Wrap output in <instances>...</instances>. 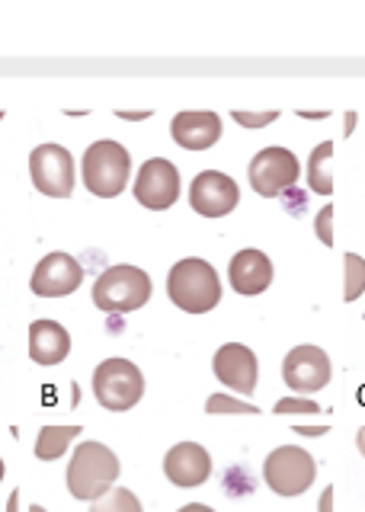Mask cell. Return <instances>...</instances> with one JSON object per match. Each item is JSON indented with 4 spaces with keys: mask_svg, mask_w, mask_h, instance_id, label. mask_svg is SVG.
I'll list each match as a JSON object with an SVG mask.
<instances>
[{
    "mask_svg": "<svg viewBox=\"0 0 365 512\" xmlns=\"http://www.w3.org/2000/svg\"><path fill=\"white\" fill-rule=\"evenodd\" d=\"M0 119H4V112H0Z\"/></svg>",
    "mask_w": 365,
    "mask_h": 512,
    "instance_id": "obj_34",
    "label": "cell"
},
{
    "mask_svg": "<svg viewBox=\"0 0 365 512\" xmlns=\"http://www.w3.org/2000/svg\"><path fill=\"white\" fill-rule=\"evenodd\" d=\"M151 116V112H119V119H132V122H138V119H148Z\"/></svg>",
    "mask_w": 365,
    "mask_h": 512,
    "instance_id": "obj_28",
    "label": "cell"
},
{
    "mask_svg": "<svg viewBox=\"0 0 365 512\" xmlns=\"http://www.w3.org/2000/svg\"><path fill=\"white\" fill-rule=\"evenodd\" d=\"M119 471L122 468L113 448H106L103 442H81L68 464V490L74 500L97 503L100 496L113 490Z\"/></svg>",
    "mask_w": 365,
    "mask_h": 512,
    "instance_id": "obj_1",
    "label": "cell"
},
{
    "mask_svg": "<svg viewBox=\"0 0 365 512\" xmlns=\"http://www.w3.org/2000/svg\"><path fill=\"white\" fill-rule=\"evenodd\" d=\"M77 436H81V426H42L39 439H36V458L39 461L61 458Z\"/></svg>",
    "mask_w": 365,
    "mask_h": 512,
    "instance_id": "obj_18",
    "label": "cell"
},
{
    "mask_svg": "<svg viewBox=\"0 0 365 512\" xmlns=\"http://www.w3.org/2000/svg\"><path fill=\"white\" fill-rule=\"evenodd\" d=\"M93 394H97L100 407L125 413L145 397V375L129 359H106L93 372Z\"/></svg>",
    "mask_w": 365,
    "mask_h": 512,
    "instance_id": "obj_5",
    "label": "cell"
},
{
    "mask_svg": "<svg viewBox=\"0 0 365 512\" xmlns=\"http://www.w3.org/2000/svg\"><path fill=\"white\" fill-rule=\"evenodd\" d=\"M333 141H321L308 157V189L317 196H330L333 192V173H330Z\"/></svg>",
    "mask_w": 365,
    "mask_h": 512,
    "instance_id": "obj_19",
    "label": "cell"
},
{
    "mask_svg": "<svg viewBox=\"0 0 365 512\" xmlns=\"http://www.w3.org/2000/svg\"><path fill=\"white\" fill-rule=\"evenodd\" d=\"M298 157L289 148H263L260 154H253L247 167V180L253 192L263 199H276L285 189H292L298 180Z\"/></svg>",
    "mask_w": 365,
    "mask_h": 512,
    "instance_id": "obj_7",
    "label": "cell"
},
{
    "mask_svg": "<svg viewBox=\"0 0 365 512\" xmlns=\"http://www.w3.org/2000/svg\"><path fill=\"white\" fill-rule=\"evenodd\" d=\"M135 199L151 212H164L180 199V173L164 157H151L135 176Z\"/></svg>",
    "mask_w": 365,
    "mask_h": 512,
    "instance_id": "obj_9",
    "label": "cell"
},
{
    "mask_svg": "<svg viewBox=\"0 0 365 512\" xmlns=\"http://www.w3.org/2000/svg\"><path fill=\"white\" fill-rule=\"evenodd\" d=\"M298 432H301V436H324L327 426H317V429H305V426H301Z\"/></svg>",
    "mask_w": 365,
    "mask_h": 512,
    "instance_id": "obj_29",
    "label": "cell"
},
{
    "mask_svg": "<svg viewBox=\"0 0 365 512\" xmlns=\"http://www.w3.org/2000/svg\"><path fill=\"white\" fill-rule=\"evenodd\" d=\"M29 512H45L42 506H29Z\"/></svg>",
    "mask_w": 365,
    "mask_h": 512,
    "instance_id": "obj_33",
    "label": "cell"
},
{
    "mask_svg": "<svg viewBox=\"0 0 365 512\" xmlns=\"http://www.w3.org/2000/svg\"><path fill=\"white\" fill-rule=\"evenodd\" d=\"M90 512H145V509H141V500L132 490L113 487L106 496H100V500L90 506Z\"/></svg>",
    "mask_w": 365,
    "mask_h": 512,
    "instance_id": "obj_20",
    "label": "cell"
},
{
    "mask_svg": "<svg viewBox=\"0 0 365 512\" xmlns=\"http://www.w3.org/2000/svg\"><path fill=\"white\" fill-rule=\"evenodd\" d=\"M4 474H7V464H4V458H0V480H4Z\"/></svg>",
    "mask_w": 365,
    "mask_h": 512,
    "instance_id": "obj_32",
    "label": "cell"
},
{
    "mask_svg": "<svg viewBox=\"0 0 365 512\" xmlns=\"http://www.w3.org/2000/svg\"><path fill=\"white\" fill-rule=\"evenodd\" d=\"M84 186L100 199H116L132 176V154L119 141H97L84 154Z\"/></svg>",
    "mask_w": 365,
    "mask_h": 512,
    "instance_id": "obj_4",
    "label": "cell"
},
{
    "mask_svg": "<svg viewBox=\"0 0 365 512\" xmlns=\"http://www.w3.org/2000/svg\"><path fill=\"white\" fill-rule=\"evenodd\" d=\"M29 173L42 196L68 199L74 192V157L61 144H39L29 154Z\"/></svg>",
    "mask_w": 365,
    "mask_h": 512,
    "instance_id": "obj_8",
    "label": "cell"
},
{
    "mask_svg": "<svg viewBox=\"0 0 365 512\" xmlns=\"http://www.w3.org/2000/svg\"><path fill=\"white\" fill-rule=\"evenodd\" d=\"M151 298V276L145 269L119 263L100 272V279L93 282V304L103 314H129L145 308Z\"/></svg>",
    "mask_w": 365,
    "mask_h": 512,
    "instance_id": "obj_3",
    "label": "cell"
},
{
    "mask_svg": "<svg viewBox=\"0 0 365 512\" xmlns=\"http://www.w3.org/2000/svg\"><path fill=\"white\" fill-rule=\"evenodd\" d=\"M215 378L221 384H228L231 391L237 394H253L257 391V381H260V365H257V356L241 346V343H228L215 352Z\"/></svg>",
    "mask_w": 365,
    "mask_h": 512,
    "instance_id": "obj_13",
    "label": "cell"
},
{
    "mask_svg": "<svg viewBox=\"0 0 365 512\" xmlns=\"http://www.w3.org/2000/svg\"><path fill=\"white\" fill-rule=\"evenodd\" d=\"M170 135L186 151H209L221 138V119L218 112H180L173 116Z\"/></svg>",
    "mask_w": 365,
    "mask_h": 512,
    "instance_id": "obj_16",
    "label": "cell"
},
{
    "mask_svg": "<svg viewBox=\"0 0 365 512\" xmlns=\"http://www.w3.org/2000/svg\"><path fill=\"white\" fill-rule=\"evenodd\" d=\"M321 512H333V487L321 493Z\"/></svg>",
    "mask_w": 365,
    "mask_h": 512,
    "instance_id": "obj_26",
    "label": "cell"
},
{
    "mask_svg": "<svg viewBox=\"0 0 365 512\" xmlns=\"http://www.w3.org/2000/svg\"><path fill=\"white\" fill-rule=\"evenodd\" d=\"M321 407L314 404L311 397H282L279 404H276V413H317Z\"/></svg>",
    "mask_w": 365,
    "mask_h": 512,
    "instance_id": "obj_24",
    "label": "cell"
},
{
    "mask_svg": "<svg viewBox=\"0 0 365 512\" xmlns=\"http://www.w3.org/2000/svg\"><path fill=\"white\" fill-rule=\"evenodd\" d=\"M177 512H215L212 506H205V503H189V506H183V509H177Z\"/></svg>",
    "mask_w": 365,
    "mask_h": 512,
    "instance_id": "obj_27",
    "label": "cell"
},
{
    "mask_svg": "<svg viewBox=\"0 0 365 512\" xmlns=\"http://www.w3.org/2000/svg\"><path fill=\"white\" fill-rule=\"evenodd\" d=\"M167 295L170 301L183 308L186 314H205L218 308L221 301V282L212 263L205 260H180L167 276Z\"/></svg>",
    "mask_w": 365,
    "mask_h": 512,
    "instance_id": "obj_2",
    "label": "cell"
},
{
    "mask_svg": "<svg viewBox=\"0 0 365 512\" xmlns=\"http://www.w3.org/2000/svg\"><path fill=\"white\" fill-rule=\"evenodd\" d=\"M317 477V461L311 452L298 445H282L276 452H269L263 461V480L266 487L279 496H301Z\"/></svg>",
    "mask_w": 365,
    "mask_h": 512,
    "instance_id": "obj_6",
    "label": "cell"
},
{
    "mask_svg": "<svg viewBox=\"0 0 365 512\" xmlns=\"http://www.w3.org/2000/svg\"><path fill=\"white\" fill-rule=\"evenodd\" d=\"M164 474L173 487H183V490L202 487L212 474V455L205 452L199 442H180L167 452Z\"/></svg>",
    "mask_w": 365,
    "mask_h": 512,
    "instance_id": "obj_14",
    "label": "cell"
},
{
    "mask_svg": "<svg viewBox=\"0 0 365 512\" xmlns=\"http://www.w3.org/2000/svg\"><path fill=\"white\" fill-rule=\"evenodd\" d=\"M237 202H241V189L228 173L218 170H202L193 186H189V205L202 218H225L231 215Z\"/></svg>",
    "mask_w": 365,
    "mask_h": 512,
    "instance_id": "obj_11",
    "label": "cell"
},
{
    "mask_svg": "<svg viewBox=\"0 0 365 512\" xmlns=\"http://www.w3.org/2000/svg\"><path fill=\"white\" fill-rule=\"evenodd\" d=\"M282 378L298 397H311L330 384V359L317 346H295L282 362Z\"/></svg>",
    "mask_w": 365,
    "mask_h": 512,
    "instance_id": "obj_10",
    "label": "cell"
},
{
    "mask_svg": "<svg viewBox=\"0 0 365 512\" xmlns=\"http://www.w3.org/2000/svg\"><path fill=\"white\" fill-rule=\"evenodd\" d=\"M84 282V266L74 260L71 253H49L42 256V263L33 272V292L39 298H65L77 292Z\"/></svg>",
    "mask_w": 365,
    "mask_h": 512,
    "instance_id": "obj_12",
    "label": "cell"
},
{
    "mask_svg": "<svg viewBox=\"0 0 365 512\" xmlns=\"http://www.w3.org/2000/svg\"><path fill=\"white\" fill-rule=\"evenodd\" d=\"M314 231L317 237H321V244H333V205H324L321 208V215L314 218Z\"/></svg>",
    "mask_w": 365,
    "mask_h": 512,
    "instance_id": "obj_25",
    "label": "cell"
},
{
    "mask_svg": "<svg viewBox=\"0 0 365 512\" xmlns=\"http://www.w3.org/2000/svg\"><path fill=\"white\" fill-rule=\"evenodd\" d=\"M343 272H346V285H343V298L356 301L365 292V260L359 253H346L343 256Z\"/></svg>",
    "mask_w": 365,
    "mask_h": 512,
    "instance_id": "obj_21",
    "label": "cell"
},
{
    "mask_svg": "<svg viewBox=\"0 0 365 512\" xmlns=\"http://www.w3.org/2000/svg\"><path fill=\"white\" fill-rule=\"evenodd\" d=\"M228 279L237 295H260L273 282V263L263 250H241L228 266Z\"/></svg>",
    "mask_w": 365,
    "mask_h": 512,
    "instance_id": "obj_15",
    "label": "cell"
},
{
    "mask_svg": "<svg viewBox=\"0 0 365 512\" xmlns=\"http://www.w3.org/2000/svg\"><path fill=\"white\" fill-rule=\"evenodd\" d=\"M356 448H359V452H362V458H365V426L356 432Z\"/></svg>",
    "mask_w": 365,
    "mask_h": 512,
    "instance_id": "obj_30",
    "label": "cell"
},
{
    "mask_svg": "<svg viewBox=\"0 0 365 512\" xmlns=\"http://www.w3.org/2000/svg\"><path fill=\"white\" fill-rule=\"evenodd\" d=\"M71 352L68 330L55 324V320H33L29 324V356L36 365H58L65 362Z\"/></svg>",
    "mask_w": 365,
    "mask_h": 512,
    "instance_id": "obj_17",
    "label": "cell"
},
{
    "mask_svg": "<svg viewBox=\"0 0 365 512\" xmlns=\"http://www.w3.org/2000/svg\"><path fill=\"white\" fill-rule=\"evenodd\" d=\"M205 413H260L253 404H244V400H234L228 394H212L205 400Z\"/></svg>",
    "mask_w": 365,
    "mask_h": 512,
    "instance_id": "obj_22",
    "label": "cell"
},
{
    "mask_svg": "<svg viewBox=\"0 0 365 512\" xmlns=\"http://www.w3.org/2000/svg\"><path fill=\"white\" fill-rule=\"evenodd\" d=\"M17 500H20V493H13L10 496V512H17Z\"/></svg>",
    "mask_w": 365,
    "mask_h": 512,
    "instance_id": "obj_31",
    "label": "cell"
},
{
    "mask_svg": "<svg viewBox=\"0 0 365 512\" xmlns=\"http://www.w3.org/2000/svg\"><path fill=\"white\" fill-rule=\"evenodd\" d=\"M279 112L269 109V112H247V109H234V122H241L244 128H263L269 122H276Z\"/></svg>",
    "mask_w": 365,
    "mask_h": 512,
    "instance_id": "obj_23",
    "label": "cell"
}]
</instances>
